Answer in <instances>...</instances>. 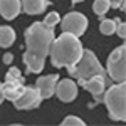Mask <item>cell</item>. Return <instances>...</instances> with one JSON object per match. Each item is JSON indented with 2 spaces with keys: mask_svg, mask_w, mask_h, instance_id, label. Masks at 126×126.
<instances>
[{
  "mask_svg": "<svg viewBox=\"0 0 126 126\" xmlns=\"http://www.w3.org/2000/svg\"><path fill=\"white\" fill-rule=\"evenodd\" d=\"M54 37H56L54 27H47L44 22H34L25 30L27 49L24 52V62L27 66V72H34V74L42 72Z\"/></svg>",
  "mask_w": 126,
  "mask_h": 126,
  "instance_id": "1",
  "label": "cell"
},
{
  "mask_svg": "<svg viewBox=\"0 0 126 126\" xmlns=\"http://www.w3.org/2000/svg\"><path fill=\"white\" fill-rule=\"evenodd\" d=\"M82 44L79 37L69 34V32H62L59 37H54L52 46H50V62L56 67H71L76 66L78 61L82 56Z\"/></svg>",
  "mask_w": 126,
  "mask_h": 126,
  "instance_id": "2",
  "label": "cell"
},
{
  "mask_svg": "<svg viewBox=\"0 0 126 126\" xmlns=\"http://www.w3.org/2000/svg\"><path fill=\"white\" fill-rule=\"evenodd\" d=\"M103 101L108 106L109 116L114 121H125L126 119V84L116 82L109 89H104Z\"/></svg>",
  "mask_w": 126,
  "mask_h": 126,
  "instance_id": "3",
  "label": "cell"
},
{
  "mask_svg": "<svg viewBox=\"0 0 126 126\" xmlns=\"http://www.w3.org/2000/svg\"><path fill=\"white\" fill-rule=\"evenodd\" d=\"M96 74L104 76L106 74V69L99 64V61H97V57L94 56L93 50H86L84 49L81 59L78 61V64H76V74H74V78H78L79 84L82 86L86 79L93 78Z\"/></svg>",
  "mask_w": 126,
  "mask_h": 126,
  "instance_id": "4",
  "label": "cell"
},
{
  "mask_svg": "<svg viewBox=\"0 0 126 126\" xmlns=\"http://www.w3.org/2000/svg\"><path fill=\"white\" fill-rule=\"evenodd\" d=\"M106 72L114 82H125L126 79V46L121 44L108 57Z\"/></svg>",
  "mask_w": 126,
  "mask_h": 126,
  "instance_id": "5",
  "label": "cell"
},
{
  "mask_svg": "<svg viewBox=\"0 0 126 126\" xmlns=\"http://www.w3.org/2000/svg\"><path fill=\"white\" fill-rule=\"evenodd\" d=\"M59 24L62 27V32H69V34H72L76 37L82 35L87 29V19L81 12H69Z\"/></svg>",
  "mask_w": 126,
  "mask_h": 126,
  "instance_id": "6",
  "label": "cell"
},
{
  "mask_svg": "<svg viewBox=\"0 0 126 126\" xmlns=\"http://www.w3.org/2000/svg\"><path fill=\"white\" fill-rule=\"evenodd\" d=\"M40 103H42V97L39 89L34 86H25L24 93L14 101V106L17 109H34V108H39Z\"/></svg>",
  "mask_w": 126,
  "mask_h": 126,
  "instance_id": "7",
  "label": "cell"
},
{
  "mask_svg": "<svg viewBox=\"0 0 126 126\" xmlns=\"http://www.w3.org/2000/svg\"><path fill=\"white\" fill-rule=\"evenodd\" d=\"M24 76H19V78H10V76H5V82H2V91H3V97L9 99V101H15L17 97L24 93Z\"/></svg>",
  "mask_w": 126,
  "mask_h": 126,
  "instance_id": "8",
  "label": "cell"
},
{
  "mask_svg": "<svg viewBox=\"0 0 126 126\" xmlns=\"http://www.w3.org/2000/svg\"><path fill=\"white\" fill-rule=\"evenodd\" d=\"M54 94H57V97L62 103H71L78 96V84L72 79H61L56 84Z\"/></svg>",
  "mask_w": 126,
  "mask_h": 126,
  "instance_id": "9",
  "label": "cell"
},
{
  "mask_svg": "<svg viewBox=\"0 0 126 126\" xmlns=\"http://www.w3.org/2000/svg\"><path fill=\"white\" fill-rule=\"evenodd\" d=\"M82 86L86 87L87 93H91L93 96H94V103H103V94H104V87H106V81L103 76H93V78H89L84 81V84Z\"/></svg>",
  "mask_w": 126,
  "mask_h": 126,
  "instance_id": "10",
  "label": "cell"
},
{
  "mask_svg": "<svg viewBox=\"0 0 126 126\" xmlns=\"http://www.w3.org/2000/svg\"><path fill=\"white\" fill-rule=\"evenodd\" d=\"M57 81H59V76H57V74L40 76V78L35 81V87L39 89L40 97H42V99H47V97H50L52 94H54Z\"/></svg>",
  "mask_w": 126,
  "mask_h": 126,
  "instance_id": "11",
  "label": "cell"
},
{
  "mask_svg": "<svg viewBox=\"0 0 126 126\" xmlns=\"http://www.w3.org/2000/svg\"><path fill=\"white\" fill-rule=\"evenodd\" d=\"M22 10L20 0H0V15L5 20L15 19Z\"/></svg>",
  "mask_w": 126,
  "mask_h": 126,
  "instance_id": "12",
  "label": "cell"
},
{
  "mask_svg": "<svg viewBox=\"0 0 126 126\" xmlns=\"http://www.w3.org/2000/svg\"><path fill=\"white\" fill-rule=\"evenodd\" d=\"M22 10L29 15H39L49 5V0H22Z\"/></svg>",
  "mask_w": 126,
  "mask_h": 126,
  "instance_id": "13",
  "label": "cell"
},
{
  "mask_svg": "<svg viewBox=\"0 0 126 126\" xmlns=\"http://www.w3.org/2000/svg\"><path fill=\"white\" fill-rule=\"evenodd\" d=\"M15 42V30L9 25L0 27V47H10Z\"/></svg>",
  "mask_w": 126,
  "mask_h": 126,
  "instance_id": "14",
  "label": "cell"
},
{
  "mask_svg": "<svg viewBox=\"0 0 126 126\" xmlns=\"http://www.w3.org/2000/svg\"><path fill=\"white\" fill-rule=\"evenodd\" d=\"M118 22H119V19H101L99 20V30H101V34H104V35L114 34Z\"/></svg>",
  "mask_w": 126,
  "mask_h": 126,
  "instance_id": "15",
  "label": "cell"
},
{
  "mask_svg": "<svg viewBox=\"0 0 126 126\" xmlns=\"http://www.w3.org/2000/svg\"><path fill=\"white\" fill-rule=\"evenodd\" d=\"M93 10H94L96 15H99L103 19V15H106V12L109 10V0H94Z\"/></svg>",
  "mask_w": 126,
  "mask_h": 126,
  "instance_id": "16",
  "label": "cell"
},
{
  "mask_svg": "<svg viewBox=\"0 0 126 126\" xmlns=\"http://www.w3.org/2000/svg\"><path fill=\"white\" fill-rule=\"evenodd\" d=\"M59 22H61V17H59L57 12H50L46 15V19H44V24L47 25V27H56Z\"/></svg>",
  "mask_w": 126,
  "mask_h": 126,
  "instance_id": "17",
  "label": "cell"
},
{
  "mask_svg": "<svg viewBox=\"0 0 126 126\" xmlns=\"http://www.w3.org/2000/svg\"><path fill=\"white\" fill-rule=\"evenodd\" d=\"M64 126H84V121L78 116H66V119L62 121Z\"/></svg>",
  "mask_w": 126,
  "mask_h": 126,
  "instance_id": "18",
  "label": "cell"
},
{
  "mask_svg": "<svg viewBox=\"0 0 126 126\" xmlns=\"http://www.w3.org/2000/svg\"><path fill=\"white\" fill-rule=\"evenodd\" d=\"M114 32L118 34V37H119V39H125V37H126V25L123 24V22H121V20L118 22L116 30H114Z\"/></svg>",
  "mask_w": 126,
  "mask_h": 126,
  "instance_id": "19",
  "label": "cell"
},
{
  "mask_svg": "<svg viewBox=\"0 0 126 126\" xmlns=\"http://www.w3.org/2000/svg\"><path fill=\"white\" fill-rule=\"evenodd\" d=\"M109 9L125 10V0H109Z\"/></svg>",
  "mask_w": 126,
  "mask_h": 126,
  "instance_id": "20",
  "label": "cell"
},
{
  "mask_svg": "<svg viewBox=\"0 0 126 126\" xmlns=\"http://www.w3.org/2000/svg\"><path fill=\"white\" fill-rule=\"evenodd\" d=\"M5 76H10V78H19V76H22V74H20L19 67H10V69H9V72H7Z\"/></svg>",
  "mask_w": 126,
  "mask_h": 126,
  "instance_id": "21",
  "label": "cell"
},
{
  "mask_svg": "<svg viewBox=\"0 0 126 126\" xmlns=\"http://www.w3.org/2000/svg\"><path fill=\"white\" fill-rule=\"evenodd\" d=\"M2 61H3L5 64H10V62L14 61V56H12L10 52H5V54H3V57H2Z\"/></svg>",
  "mask_w": 126,
  "mask_h": 126,
  "instance_id": "22",
  "label": "cell"
},
{
  "mask_svg": "<svg viewBox=\"0 0 126 126\" xmlns=\"http://www.w3.org/2000/svg\"><path fill=\"white\" fill-rule=\"evenodd\" d=\"M3 99H5V97H3V91H2V82H0V104L3 103Z\"/></svg>",
  "mask_w": 126,
  "mask_h": 126,
  "instance_id": "23",
  "label": "cell"
},
{
  "mask_svg": "<svg viewBox=\"0 0 126 126\" xmlns=\"http://www.w3.org/2000/svg\"><path fill=\"white\" fill-rule=\"evenodd\" d=\"M81 2H84V0H71V3H72V5H76V3H81Z\"/></svg>",
  "mask_w": 126,
  "mask_h": 126,
  "instance_id": "24",
  "label": "cell"
}]
</instances>
